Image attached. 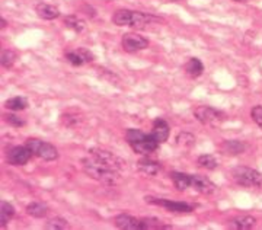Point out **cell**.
<instances>
[{"mask_svg": "<svg viewBox=\"0 0 262 230\" xmlns=\"http://www.w3.org/2000/svg\"><path fill=\"white\" fill-rule=\"evenodd\" d=\"M83 163V171L91 176L92 179H96L98 182H101L103 185L113 186L120 182V171H115L113 168L106 166L102 162H99L95 157H88L82 160Z\"/></svg>", "mask_w": 262, "mask_h": 230, "instance_id": "6da1fadb", "label": "cell"}, {"mask_svg": "<svg viewBox=\"0 0 262 230\" xmlns=\"http://www.w3.org/2000/svg\"><path fill=\"white\" fill-rule=\"evenodd\" d=\"M163 19L158 18L155 15L144 13V12H136V10L121 9L117 10L113 15V22L118 27H134L143 28L153 22H162Z\"/></svg>", "mask_w": 262, "mask_h": 230, "instance_id": "7a4b0ae2", "label": "cell"}, {"mask_svg": "<svg viewBox=\"0 0 262 230\" xmlns=\"http://www.w3.org/2000/svg\"><path fill=\"white\" fill-rule=\"evenodd\" d=\"M127 143L130 144V148L141 156H150L153 152H156L159 148V143L155 140L151 134H146L141 130L130 129L125 133Z\"/></svg>", "mask_w": 262, "mask_h": 230, "instance_id": "3957f363", "label": "cell"}, {"mask_svg": "<svg viewBox=\"0 0 262 230\" xmlns=\"http://www.w3.org/2000/svg\"><path fill=\"white\" fill-rule=\"evenodd\" d=\"M232 178L237 185L246 188H258L262 185V174L248 166H237L232 171Z\"/></svg>", "mask_w": 262, "mask_h": 230, "instance_id": "277c9868", "label": "cell"}, {"mask_svg": "<svg viewBox=\"0 0 262 230\" xmlns=\"http://www.w3.org/2000/svg\"><path fill=\"white\" fill-rule=\"evenodd\" d=\"M27 146L34 153V156L39 157L42 160L50 162V160L58 159V150L47 141H42V140H38V138H28Z\"/></svg>", "mask_w": 262, "mask_h": 230, "instance_id": "5b68a950", "label": "cell"}, {"mask_svg": "<svg viewBox=\"0 0 262 230\" xmlns=\"http://www.w3.org/2000/svg\"><path fill=\"white\" fill-rule=\"evenodd\" d=\"M194 117L204 126H220L223 121H226V114L223 111L215 110L213 107H198L194 111Z\"/></svg>", "mask_w": 262, "mask_h": 230, "instance_id": "8992f818", "label": "cell"}, {"mask_svg": "<svg viewBox=\"0 0 262 230\" xmlns=\"http://www.w3.org/2000/svg\"><path fill=\"white\" fill-rule=\"evenodd\" d=\"M146 203L153 204V205H159L166 208L168 212L172 213H191L194 212V205L182 201H172L166 198H156V197H146Z\"/></svg>", "mask_w": 262, "mask_h": 230, "instance_id": "52a82bcc", "label": "cell"}, {"mask_svg": "<svg viewBox=\"0 0 262 230\" xmlns=\"http://www.w3.org/2000/svg\"><path fill=\"white\" fill-rule=\"evenodd\" d=\"M122 48L127 53H136L149 47V39L141 37L139 34H125L121 39Z\"/></svg>", "mask_w": 262, "mask_h": 230, "instance_id": "ba28073f", "label": "cell"}, {"mask_svg": "<svg viewBox=\"0 0 262 230\" xmlns=\"http://www.w3.org/2000/svg\"><path fill=\"white\" fill-rule=\"evenodd\" d=\"M114 224L121 230H146L144 219H137L130 214H120L114 219Z\"/></svg>", "mask_w": 262, "mask_h": 230, "instance_id": "9c48e42d", "label": "cell"}, {"mask_svg": "<svg viewBox=\"0 0 262 230\" xmlns=\"http://www.w3.org/2000/svg\"><path fill=\"white\" fill-rule=\"evenodd\" d=\"M32 152L29 150V148L25 146H15L13 149H10L8 153V162L13 166H24L29 162V159L32 157Z\"/></svg>", "mask_w": 262, "mask_h": 230, "instance_id": "30bf717a", "label": "cell"}, {"mask_svg": "<svg viewBox=\"0 0 262 230\" xmlns=\"http://www.w3.org/2000/svg\"><path fill=\"white\" fill-rule=\"evenodd\" d=\"M91 156L98 159L99 162H102L106 166L113 168L115 171H121L122 168V160L118 156H115L114 153L108 152V150H102V149H92L91 152Z\"/></svg>", "mask_w": 262, "mask_h": 230, "instance_id": "8fae6325", "label": "cell"}, {"mask_svg": "<svg viewBox=\"0 0 262 230\" xmlns=\"http://www.w3.org/2000/svg\"><path fill=\"white\" fill-rule=\"evenodd\" d=\"M66 58H67V61L70 65L79 67V66H83L86 63H91L94 60V54L86 48H76V50H72V51H67Z\"/></svg>", "mask_w": 262, "mask_h": 230, "instance_id": "7c38bea8", "label": "cell"}, {"mask_svg": "<svg viewBox=\"0 0 262 230\" xmlns=\"http://www.w3.org/2000/svg\"><path fill=\"white\" fill-rule=\"evenodd\" d=\"M191 186L196 193L203 194V195H211L215 193V185L207 176L191 175Z\"/></svg>", "mask_w": 262, "mask_h": 230, "instance_id": "4fadbf2b", "label": "cell"}, {"mask_svg": "<svg viewBox=\"0 0 262 230\" xmlns=\"http://www.w3.org/2000/svg\"><path fill=\"white\" fill-rule=\"evenodd\" d=\"M169 134H170V129H169L168 122L162 118H156L153 121V129H151V136L155 137V140L162 144L165 141H168Z\"/></svg>", "mask_w": 262, "mask_h": 230, "instance_id": "5bb4252c", "label": "cell"}, {"mask_svg": "<svg viewBox=\"0 0 262 230\" xmlns=\"http://www.w3.org/2000/svg\"><path fill=\"white\" fill-rule=\"evenodd\" d=\"M256 226V219L252 216H237L229 221V227L233 230H249Z\"/></svg>", "mask_w": 262, "mask_h": 230, "instance_id": "9a60e30c", "label": "cell"}, {"mask_svg": "<svg viewBox=\"0 0 262 230\" xmlns=\"http://www.w3.org/2000/svg\"><path fill=\"white\" fill-rule=\"evenodd\" d=\"M35 12L39 18L46 19V20H53L60 16V10L57 9L56 6L47 5V3H38L35 6Z\"/></svg>", "mask_w": 262, "mask_h": 230, "instance_id": "2e32d148", "label": "cell"}, {"mask_svg": "<svg viewBox=\"0 0 262 230\" xmlns=\"http://www.w3.org/2000/svg\"><path fill=\"white\" fill-rule=\"evenodd\" d=\"M137 168L140 169L143 174L150 176H155L156 174H159L160 165L156 160H151L149 156H144L137 162Z\"/></svg>", "mask_w": 262, "mask_h": 230, "instance_id": "e0dca14e", "label": "cell"}, {"mask_svg": "<svg viewBox=\"0 0 262 230\" xmlns=\"http://www.w3.org/2000/svg\"><path fill=\"white\" fill-rule=\"evenodd\" d=\"M246 144L242 143V141H239V140H227L225 141L223 144H222V149H223V152H225L226 155H242L245 150H246Z\"/></svg>", "mask_w": 262, "mask_h": 230, "instance_id": "ac0fdd59", "label": "cell"}, {"mask_svg": "<svg viewBox=\"0 0 262 230\" xmlns=\"http://www.w3.org/2000/svg\"><path fill=\"white\" fill-rule=\"evenodd\" d=\"M15 216V207L8 201H0V226L5 229Z\"/></svg>", "mask_w": 262, "mask_h": 230, "instance_id": "d6986e66", "label": "cell"}, {"mask_svg": "<svg viewBox=\"0 0 262 230\" xmlns=\"http://www.w3.org/2000/svg\"><path fill=\"white\" fill-rule=\"evenodd\" d=\"M185 72L191 77H200L203 74V72H204V65L201 63L200 58L192 57V58L188 60V63L185 65Z\"/></svg>", "mask_w": 262, "mask_h": 230, "instance_id": "ffe728a7", "label": "cell"}, {"mask_svg": "<svg viewBox=\"0 0 262 230\" xmlns=\"http://www.w3.org/2000/svg\"><path fill=\"white\" fill-rule=\"evenodd\" d=\"M172 181H173V185L178 191H185L191 186V175L188 174H182V172H172Z\"/></svg>", "mask_w": 262, "mask_h": 230, "instance_id": "44dd1931", "label": "cell"}, {"mask_svg": "<svg viewBox=\"0 0 262 230\" xmlns=\"http://www.w3.org/2000/svg\"><path fill=\"white\" fill-rule=\"evenodd\" d=\"M27 213H28L31 217L42 219V217H46V214L48 213V207L44 203L34 201V203L28 204V207H27Z\"/></svg>", "mask_w": 262, "mask_h": 230, "instance_id": "7402d4cb", "label": "cell"}, {"mask_svg": "<svg viewBox=\"0 0 262 230\" xmlns=\"http://www.w3.org/2000/svg\"><path fill=\"white\" fill-rule=\"evenodd\" d=\"M64 24H66V27L70 28V29H73V31H76V32H83L84 28H86V24H84V20L79 19L77 16H75V15L66 16Z\"/></svg>", "mask_w": 262, "mask_h": 230, "instance_id": "603a6c76", "label": "cell"}, {"mask_svg": "<svg viewBox=\"0 0 262 230\" xmlns=\"http://www.w3.org/2000/svg\"><path fill=\"white\" fill-rule=\"evenodd\" d=\"M28 107V101L22 96H15L6 102V108L10 111H22Z\"/></svg>", "mask_w": 262, "mask_h": 230, "instance_id": "cb8c5ba5", "label": "cell"}, {"mask_svg": "<svg viewBox=\"0 0 262 230\" xmlns=\"http://www.w3.org/2000/svg\"><path fill=\"white\" fill-rule=\"evenodd\" d=\"M196 162H198V165L201 166V168L208 169V171H213L219 165L217 163V159L213 155H201V156L196 159Z\"/></svg>", "mask_w": 262, "mask_h": 230, "instance_id": "d4e9b609", "label": "cell"}, {"mask_svg": "<svg viewBox=\"0 0 262 230\" xmlns=\"http://www.w3.org/2000/svg\"><path fill=\"white\" fill-rule=\"evenodd\" d=\"M16 58H18V54L13 50H3L2 51V66L5 69H10L12 66L15 65Z\"/></svg>", "mask_w": 262, "mask_h": 230, "instance_id": "484cf974", "label": "cell"}, {"mask_svg": "<svg viewBox=\"0 0 262 230\" xmlns=\"http://www.w3.org/2000/svg\"><path fill=\"white\" fill-rule=\"evenodd\" d=\"M44 227L48 230H63L69 227V223L64 219H61V217H54V219L48 220Z\"/></svg>", "mask_w": 262, "mask_h": 230, "instance_id": "4316f807", "label": "cell"}, {"mask_svg": "<svg viewBox=\"0 0 262 230\" xmlns=\"http://www.w3.org/2000/svg\"><path fill=\"white\" fill-rule=\"evenodd\" d=\"M194 141H195V138L189 133H181L177 138V143L182 148H191L194 144Z\"/></svg>", "mask_w": 262, "mask_h": 230, "instance_id": "83f0119b", "label": "cell"}, {"mask_svg": "<svg viewBox=\"0 0 262 230\" xmlns=\"http://www.w3.org/2000/svg\"><path fill=\"white\" fill-rule=\"evenodd\" d=\"M251 117L252 120L255 121V124H258L259 127L262 129V107L261 105H256L253 107L252 111H251Z\"/></svg>", "mask_w": 262, "mask_h": 230, "instance_id": "f1b7e54d", "label": "cell"}, {"mask_svg": "<svg viewBox=\"0 0 262 230\" xmlns=\"http://www.w3.org/2000/svg\"><path fill=\"white\" fill-rule=\"evenodd\" d=\"M6 121L9 122L10 126H13V127H22L25 124V121L22 120V118H19L18 115H13V114L6 115Z\"/></svg>", "mask_w": 262, "mask_h": 230, "instance_id": "f546056e", "label": "cell"}, {"mask_svg": "<svg viewBox=\"0 0 262 230\" xmlns=\"http://www.w3.org/2000/svg\"><path fill=\"white\" fill-rule=\"evenodd\" d=\"M6 25H8V22L5 20V18H2V25H0V27H2V29H5V28H6Z\"/></svg>", "mask_w": 262, "mask_h": 230, "instance_id": "4dcf8cb0", "label": "cell"}, {"mask_svg": "<svg viewBox=\"0 0 262 230\" xmlns=\"http://www.w3.org/2000/svg\"><path fill=\"white\" fill-rule=\"evenodd\" d=\"M234 2H239V3H246V2H249V0H234Z\"/></svg>", "mask_w": 262, "mask_h": 230, "instance_id": "1f68e13d", "label": "cell"}]
</instances>
